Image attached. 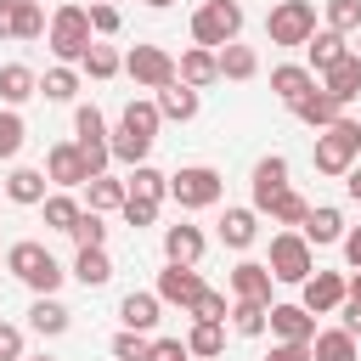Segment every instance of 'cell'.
<instances>
[{
  "mask_svg": "<svg viewBox=\"0 0 361 361\" xmlns=\"http://www.w3.org/2000/svg\"><path fill=\"white\" fill-rule=\"evenodd\" d=\"M6 271H11L28 293H56V288H62V276H68V271H62V259H56L45 243H34V237H23V243H11V248H6Z\"/></svg>",
  "mask_w": 361,
  "mask_h": 361,
  "instance_id": "cell-1",
  "label": "cell"
},
{
  "mask_svg": "<svg viewBox=\"0 0 361 361\" xmlns=\"http://www.w3.org/2000/svg\"><path fill=\"white\" fill-rule=\"evenodd\" d=\"M355 158H361V124L355 118H333L327 130H316V169L322 175H350L355 169Z\"/></svg>",
  "mask_w": 361,
  "mask_h": 361,
  "instance_id": "cell-2",
  "label": "cell"
},
{
  "mask_svg": "<svg viewBox=\"0 0 361 361\" xmlns=\"http://www.w3.org/2000/svg\"><path fill=\"white\" fill-rule=\"evenodd\" d=\"M96 28H90V6H56L51 11V28H45V45L56 51V62H79L90 51Z\"/></svg>",
  "mask_w": 361,
  "mask_h": 361,
  "instance_id": "cell-3",
  "label": "cell"
},
{
  "mask_svg": "<svg viewBox=\"0 0 361 361\" xmlns=\"http://www.w3.org/2000/svg\"><path fill=\"white\" fill-rule=\"evenodd\" d=\"M265 265H271V276H276V282L299 288V282L316 271V248H310V237H305V231H293V226H288V231H276V237H271V259H265Z\"/></svg>",
  "mask_w": 361,
  "mask_h": 361,
  "instance_id": "cell-4",
  "label": "cell"
},
{
  "mask_svg": "<svg viewBox=\"0 0 361 361\" xmlns=\"http://www.w3.org/2000/svg\"><path fill=\"white\" fill-rule=\"evenodd\" d=\"M220 192H226V180H220L214 164H180V169L169 175V197H175L180 209H214Z\"/></svg>",
  "mask_w": 361,
  "mask_h": 361,
  "instance_id": "cell-5",
  "label": "cell"
},
{
  "mask_svg": "<svg viewBox=\"0 0 361 361\" xmlns=\"http://www.w3.org/2000/svg\"><path fill=\"white\" fill-rule=\"evenodd\" d=\"M237 34H243V6H237V0H203V6L192 11V39H197V45L220 51V45H231Z\"/></svg>",
  "mask_w": 361,
  "mask_h": 361,
  "instance_id": "cell-6",
  "label": "cell"
},
{
  "mask_svg": "<svg viewBox=\"0 0 361 361\" xmlns=\"http://www.w3.org/2000/svg\"><path fill=\"white\" fill-rule=\"evenodd\" d=\"M265 34H271V45H305L316 34V6L310 0H276L265 11Z\"/></svg>",
  "mask_w": 361,
  "mask_h": 361,
  "instance_id": "cell-7",
  "label": "cell"
},
{
  "mask_svg": "<svg viewBox=\"0 0 361 361\" xmlns=\"http://www.w3.org/2000/svg\"><path fill=\"white\" fill-rule=\"evenodd\" d=\"M124 73H130L141 90H164V85L175 79V56H169L164 45H135V51L124 56Z\"/></svg>",
  "mask_w": 361,
  "mask_h": 361,
  "instance_id": "cell-8",
  "label": "cell"
},
{
  "mask_svg": "<svg viewBox=\"0 0 361 361\" xmlns=\"http://www.w3.org/2000/svg\"><path fill=\"white\" fill-rule=\"evenodd\" d=\"M344 293H350V276H344V271H310V276L299 282V305L316 310V316H333V310L344 305Z\"/></svg>",
  "mask_w": 361,
  "mask_h": 361,
  "instance_id": "cell-9",
  "label": "cell"
},
{
  "mask_svg": "<svg viewBox=\"0 0 361 361\" xmlns=\"http://www.w3.org/2000/svg\"><path fill=\"white\" fill-rule=\"evenodd\" d=\"M45 175H51V186H56V192H73V186H85V180H90V164H85L79 141H56V147L45 152Z\"/></svg>",
  "mask_w": 361,
  "mask_h": 361,
  "instance_id": "cell-10",
  "label": "cell"
},
{
  "mask_svg": "<svg viewBox=\"0 0 361 361\" xmlns=\"http://www.w3.org/2000/svg\"><path fill=\"white\" fill-rule=\"evenodd\" d=\"M203 288H209V282L197 276V265H175V259H169V265L158 271V288H152V293H158L164 305H180V310H192V299H197Z\"/></svg>",
  "mask_w": 361,
  "mask_h": 361,
  "instance_id": "cell-11",
  "label": "cell"
},
{
  "mask_svg": "<svg viewBox=\"0 0 361 361\" xmlns=\"http://www.w3.org/2000/svg\"><path fill=\"white\" fill-rule=\"evenodd\" d=\"M248 192H254V209L265 214V203H271L276 192H288V158H282V152H265V158L254 164V175H248Z\"/></svg>",
  "mask_w": 361,
  "mask_h": 361,
  "instance_id": "cell-12",
  "label": "cell"
},
{
  "mask_svg": "<svg viewBox=\"0 0 361 361\" xmlns=\"http://www.w3.org/2000/svg\"><path fill=\"white\" fill-rule=\"evenodd\" d=\"M226 282H231V299H259V305H271V282H276V276H271L265 259H237Z\"/></svg>",
  "mask_w": 361,
  "mask_h": 361,
  "instance_id": "cell-13",
  "label": "cell"
},
{
  "mask_svg": "<svg viewBox=\"0 0 361 361\" xmlns=\"http://www.w3.org/2000/svg\"><path fill=\"white\" fill-rule=\"evenodd\" d=\"M175 79H186L192 90H209V85L220 79V51H209V45H186L180 62H175Z\"/></svg>",
  "mask_w": 361,
  "mask_h": 361,
  "instance_id": "cell-14",
  "label": "cell"
},
{
  "mask_svg": "<svg viewBox=\"0 0 361 361\" xmlns=\"http://www.w3.org/2000/svg\"><path fill=\"white\" fill-rule=\"evenodd\" d=\"M28 327H34L39 338H62V333L73 327V310H68L56 293H34V305H28Z\"/></svg>",
  "mask_w": 361,
  "mask_h": 361,
  "instance_id": "cell-15",
  "label": "cell"
},
{
  "mask_svg": "<svg viewBox=\"0 0 361 361\" xmlns=\"http://www.w3.org/2000/svg\"><path fill=\"white\" fill-rule=\"evenodd\" d=\"M322 90H327L333 102H344V107H350V102L361 96V51H344V56L322 73Z\"/></svg>",
  "mask_w": 361,
  "mask_h": 361,
  "instance_id": "cell-16",
  "label": "cell"
},
{
  "mask_svg": "<svg viewBox=\"0 0 361 361\" xmlns=\"http://www.w3.org/2000/svg\"><path fill=\"white\" fill-rule=\"evenodd\" d=\"M344 51H350V34H338V28H316V34L305 39V68L322 79V73H327Z\"/></svg>",
  "mask_w": 361,
  "mask_h": 361,
  "instance_id": "cell-17",
  "label": "cell"
},
{
  "mask_svg": "<svg viewBox=\"0 0 361 361\" xmlns=\"http://www.w3.org/2000/svg\"><path fill=\"white\" fill-rule=\"evenodd\" d=\"M6 197H11V203H23V209H39V203L51 197V175H45V169L17 164V169L6 175Z\"/></svg>",
  "mask_w": 361,
  "mask_h": 361,
  "instance_id": "cell-18",
  "label": "cell"
},
{
  "mask_svg": "<svg viewBox=\"0 0 361 361\" xmlns=\"http://www.w3.org/2000/svg\"><path fill=\"white\" fill-rule=\"evenodd\" d=\"M254 237H259V209H254V203H237V209L220 214V243H226V248L243 254V248H254Z\"/></svg>",
  "mask_w": 361,
  "mask_h": 361,
  "instance_id": "cell-19",
  "label": "cell"
},
{
  "mask_svg": "<svg viewBox=\"0 0 361 361\" xmlns=\"http://www.w3.org/2000/svg\"><path fill=\"white\" fill-rule=\"evenodd\" d=\"M271 338L310 344L316 338V310H305V305H271Z\"/></svg>",
  "mask_w": 361,
  "mask_h": 361,
  "instance_id": "cell-20",
  "label": "cell"
},
{
  "mask_svg": "<svg viewBox=\"0 0 361 361\" xmlns=\"http://www.w3.org/2000/svg\"><path fill=\"white\" fill-rule=\"evenodd\" d=\"M203 248H209V237L197 231V226H164V259H175V265H197L203 259Z\"/></svg>",
  "mask_w": 361,
  "mask_h": 361,
  "instance_id": "cell-21",
  "label": "cell"
},
{
  "mask_svg": "<svg viewBox=\"0 0 361 361\" xmlns=\"http://www.w3.org/2000/svg\"><path fill=\"white\" fill-rule=\"evenodd\" d=\"M118 322H124L130 333H152V327L164 322V299H158V293H124V299H118Z\"/></svg>",
  "mask_w": 361,
  "mask_h": 361,
  "instance_id": "cell-22",
  "label": "cell"
},
{
  "mask_svg": "<svg viewBox=\"0 0 361 361\" xmlns=\"http://www.w3.org/2000/svg\"><path fill=\"white\" fill-rule=\"evenodd\" d=\"M310 355H316V361H361V338H355L350 327H316Z\"/></svg>",
  "mask_w": 361,
  "mask_h": 361,
  "instance_id": "cell-23",
  "label": "cell"
},
{
  "mask_svg": "<svg viewBox=\"0 0 361 361\" xmlns=\"http://www.w3.org/2000/svg\"><path fill=\"white\" fill-rule=\"evenodd\" d=\"M305 237H310V248H327V243H344V209H333V203H322V209H310L305 214V226H299Z\"/></svg>",
  "mask_w": 361,
  "mask_h": 361,
  "instance_id": "cell-24",
  "label": "cell"
},
{
  "mask_svg": "<svg viewBox=\"0 0 361 361\" xmlns=\"http://www.w3.org/2000/svg\"><path fill=\"white\" fill-rule=\"evenodd\" d=\"M293 118H299V124H310V130H327L333 118H344V102H333V96L316 85L310 96H299V102H293Z\"/></svg>",
  "mask_w": 361,
  "mask_h": 361,
  "instance_id": "cell-25",
  "label": "cell"
},
{
  "mask_svg": "<svg viewBox=\"0 0 361 361\" xmlns=\"http://www.w3.org/2000/svg\"><path fill=\"white\" fill-rule=\"evenodd\" d=\"M28 96H39V73H34L28 62H6V68H0V102H6V107H23Z\"/></svg>",
  "mask_w": 361,
  "mask_h": 361,
  "instance_id": "cell-26",
  "label": "cell"
},
{
  "mask_svg": "<svg viewBox=\"0 0 361 361\" xmlns=\"http://www.w3.org/2000/svg\"><path fill=\"white\" fill-rule=\"evenodd\" d=\"M271 90L293 107L299 96H310V90H316V73H310L305 62H282V68H271Z\"/></svg>",
  "mask_w": 361,
  "mask_h": 361,
  "instance_id": "cell-27",
  "label": "cell"
},
{
  "mask_svg": "<svg viewBox=\"0 0 361 361\" xmlns=\"http://www.w3.org/2000/svg\"><path fill=\"white\" fill-rule=\"evenodd\" d=\"M152 102H158V113H164V118H175V124L197 118V90H192L186 79H169V85H164V90H158Z\"/></svg>",
  "mask_w": 361,
  "mask_h": 361,
  "instance_id": "cell-28",
  "label": "cell"
},
{
  "mask_svg": "<svg viewBox=\"0 0 361 361\" xmlns=\"http://www.w3.org/2000/svg\"><path fill=\"white\" fill-rule=\"evenodd\" d=\"M68 276H73V282H85V288L113 282V259H107V248H79V254H73V265H68Z\"/></svg>",
  "mask_w": 361,
  "mask_h": 361,
  "instance_id": "cell-29",
  "label": "cell"
},
{
  "mask_svg": "<svg viewBox=\"0 0 361 361\" xmlns=\"http://www.w3.org/2000/svg\"><path fill=\"white\" fill-rule=\"evenodd\" d=\"M124 197H130V186L113 180V175H90V180H85V209H96V214L124 209Z\"/></svg>",
  "mask_w": 361,
  "mask_h": 361,
  "instance_id": "cell-30",
  "label": "cell"
},
{
  "mask_svg": "<svg viewBox=\"0 0 361 361\" xmlns=\"http://www.w3.org/2000/svg\"><path fill=\"white\" fill-rule=\"evenodd\" d=\"M231 333H243V338H259L265 327H271V305H259V299H231Z\"/></svg>",
  "mask_w": 361,
  "mask_h": 361,
  "instance_id": "cell-31",
  "label": "cell"
},
{
  "mask_svg": "<svg viewBox=\"0 0 361 361\" xmlns=\"http://www.w3.org/2000/svg\"><path fill=\"white\" fill-rule=\"evenodd\" d=\"M186 350H192V361H214L226 350V322H192L186 327Z\"/></svg>",
  "mask_w": 361,
  "mask_h": 361,
  "instance_id": "cell-32",
  "label": "cell"
},
{
  "mask_svg": "<svg viewBox=\"0 0 361 361\" xmlns=\"http://www.w3.org/2000/svg\"><path fill=\"white\" fill-rule=\"evenodd\" d=\"M39 96H45V102H73V96H79V68H73V62L45 68V73H39Z\"/></svg>",
  "mask_w": 361,
  "mask_h": 361,
  "instance_id": "cell-33",
  "label": "cell"
},
{
  "mask_svg": "<svg viewBox=\"0 0 361 361\" xmlns=\"http://www.w3.org/2000/svg\"><path fill=\"white\" fill-rule=\"evenodd\" d=\"M254 73H259L254 45H237V39H231V45H220V79H237V85H243V79H254Z\"/></svg>",
  "mask_w": 361,
  "mask_h": 361,
  "instance_id": "cell-34",
  "label": "cell"
},
{
  "mask_svg": "<svg viewBox=\"0 0 361 361\" xmlns=\"http://www.w3.org/2000/svg\"><path fill=\"white\" fill-rule=\"evenodd\" d=\"M124 186H130V197H152V203H164V197H169V175H164V169H152V164H135V169L124 175Z\"/></svg>",
  "mask_w": 361,
  "mask_h": 361,
  "instance_id": "cell-35",
  "label": "cell"
},
{
  "mask_svg": "<svg viewBox=\"0 0 361 361\" xmlns=\"http://www.w3.org/2000/svg\"><path fill=\"white\" fill-rule=\"evenodd\" d=\"M39 209H45V226H51V231H73V226H79V214H85V203H79L73 192H51Z\"/></svg>",
  "mask_w": 361,
  "mask_h": 361,
  "instance_id": "cell-36",
  "label": "cell"
},
{
  "mask_svg": "<svg viewBox=\"0 0 361 361\" xmlns=\"http://www.w3.org/2000/svg\"><path fill=\"white\" fill-rule=\"evenodd\" d=\"M118 124H124V130H135V135H147V141H158V124H164V113H158V102H124Z\"/></svg>",
  "mask_w": 361,
  "mask_h": 361,
  "instance_id": "cell-37",
  "label": "cell"
},
{
  "mask_svg": "<svg viewBox=\"0 0 361 361\" xmlns=\"http://www.w3.org/2000/svg\"><path fill=\"white\" fill-rule=\"evenodd\" d=\"M265 214H271V226H293V231H299V226H305V214H310V203L288 186V192H276V197L265 203Z\"/></svg>",
  "mask_w": 361,
  "mask_h": 361,
  "instance_id": "cell-38",
  "label": "cell"
},
{
  "mask_svg": "<svg viewBox=\"0 0 361 361\" xmlns=\"http://www.w3.org/2000/svg\"><path fill=\"white\" fill-rule=\"evenodd\" d=\"M79 73H90V79H113V73H124V56H118L113 45H96V39H90V51L79 56Z\"/></svg>",
  "mask_w": 361,
  "mask_h": 361,
  "instance_id": "cell-39",
  "label": "cell"
},
{
  "mask_svg": "<svg viewBox=\"0 0 361 361\" xmlns=\"http://www.w3.org/2000/svg\"><path fill=\"white\" fill-rule=\"evenodd\" d=\"M23 141H28V124H23V113H17V107H0V158L11 164V158L23 152Z\"/></svg>",
  "mask_w": 361,
  "mask_h": 361,
  "instance_id": "cell-40",
  "label": "cell"
},
{
  "mask_svg": "<svg viewBox=\"0 0 361 361\" xmlns=\"http://www.w3.org/2000/svg\"><path fill=\"white\" fill-rule=\"evenodd\" d=\"M186 316H192V322H226V316H231V299H226L220 288H203V293L192 299Z\"/></svg>",
  "mask_w": 361,
  "mask_h": 361,
  "instance_id": "cell-41",
  "label": "cell"
},
{
  "mask_svg": "<svg viewBox=\"0 0 361 361\" xmlns=\"http://www.w3.org/2000/svg\"><path fill=\"white\" fill-rule=\"evenodd\" d=\"M107 350H113V361H147L152 355V333H130L124 327V333H113Z\"/></svg>",
  "mask_w": 361,
  "mask_h": 361,
  "instance_id": "cell-42",
  "label": "cell"
},
{
  "mask_svg": "<svg viewBox=\"0 0 361 361\" xmlns=\"http://www.w3.org/2000/svg\"><path fill=\"white\" fill-rule=\"evenodd\" d=\"M322 17H327V28L355 34L361 28V0H322Z\"/></svg>",
  "mask_w": 361,
  "mask_h": 361,
  "instance_id": "cell-43",
  "label": "cell"
},
{
  "mask_svg": "<svg viewBox=\"0 0 361 361\" xmlns=\"http://www.w3.org/2000/svg\"><path fill=\"white\" fill-rule=\"evenodd\" d=\"M68 237H73L79 248H107V226H102V214H96V209H85V214H79V226H73Z\"/></svg>",
  "mask_w": 361,
  "mask_h": 361,
  "instance_id": "cell-44",
  "label": "cell"
},
{
  "mask_svg": "<svg viewBox=\"0 0 361 361\" xmlns=\"http://www.w3.org/2000/svg\"><path fill=\"white\" fill-rule=\"evenodd\" d=\"M51 23H45V6L39 0H17V39H39Z\"/></svg>",
  "mask_w": 361,
  "mask_h": 361,
  "instance_id": "cell-45",
  "label": "cell"
},
{
  "mask_svg": "<svg viewBox=\"0 0 361 361\" xmlns=\"http://www.w3.org/2000/svg\"><path fill=\"white\" fill-rule=\"evenodd\" d=\"M118 6H107V0H90V28H96V39H107V34H118Z\"/></svg>",
  "mask_w": 361,
  "mask_h": 361,
  "instance_id": "cell-46",
  "label": "cell"
},
{
  "mask_svg": "<svg viewBox=\"0 0 361 361\" xmlns=\"http://www.w3.org/2000/svg\"><path fill=\"white\" fill-rule=\"evenodd\" d=\"M118 214H124V226H135V231H141V226H152V220H158V203H152V197H124V209H118Z\"/></svg>",
  "mask_w": 361,
  "mask_h": 361,
  "instance_id": "cell-47",
  "label": "cell"
},
{
  "mask_svg": "<svg viewBox=\"0 0 361 361\" xmlns=\"http://www.w3.org/2000/svg\"><path fill=\"white\" fill-rule=\"evenodd\" d=\"M73 135H107V118H102V107H73Z\"/></svg>",
  "mask_w": 361,
  "mask_h": 361,
  "instance_id": "cell-48",
  "label": "cell"
},
{
  "mask_svg": "<svg viewBox=\"0 0 361 361\" xmlns=\"http://www.w3.org/2000/svg\"><path fill=\"white\" fill-rule=\"evenodd\" d=\"M147 361H192V350H186V338H152Z\"/></svg>",
  "mask_w": 361,
  "mask_h": 361,
  "instance_id": "cell-49",
  "label": "cell"
},
{
  "mask_svg": "<svg viewBox=\"0 0 361 361\" xmlns=\"http://www.w3.org/2000/svg\"><path fill=\"white\" fill-rule=\"evenodd\" d=\"M0 361H23V327L0 322Z\"/></svg>",
  "mask_w": 361,
  "mask_h": 361,
  "instance_id": "cell-50",
  "label": "cell"
},
{
  "mask_svg": "<svg viewBox=\"0 0 361 361\" xmlns=\"http://www.w3.org/2000/svg\"><path fill=\"white\" fill-rule=\"evenodd\" d=\"M265 361H316V355H310V344H293V338H276Z\"/></svg>",
  "mask_w": 361,
  "mask_h": 361,
  "instance_id": "cell-51",
  "label": "cell"
},
{
  "mask_svg": "<svg viewBox=\"0 0 361 361\" xmlns=\"http://www.w3.org/2000/svg\"><path fill=\"white\" fill-rule=\"evenodd\" d=\"M338 327H350V333L361 338V293H344V305H338Z\"/></svg>",
  "mask_w": 361,
  "mask_h": 361,
  "instance_id": "cell-52",
  "label": "cell"
},
{
  "mask_svg": "<svg viewBox=\"0 0 361 361\" xmlns=\"http://www.w3.org/2000/svg\"><path fill=\"white\" fill-rule=\"evenodd\" d=\"M0 39H17V0H0Z\"/></svg>",
  "mask_w": 361,
  "mask_h": 361,
  "instance_id": "cell-53",
  "label": "cell"
},
{
  "mask_svg": "<svg viewBox=\"0 0 361 361\" xmlns=\"http://www.w3.org/2000/svg\"><path fill=\"white\" fill-rule=\"evenodd\" d=\"M344 259H350V271H361V226L344 231Z\"/></svg>",
  "mask_w": 361,
  "mask_h": 361,
  "instance_id": "cell-54",
  "label": "cell"
},
{
  "mask_svg": "<svg viewBox=\"0 0 361 361\" xmlns=\"http://www.w3.org/2000/svg\"><path fill=\"white\" fill-rule=\"evenodd\" d=\"M344 192H350V197H355V203H361V164H355V169H350V175H344Z\"/></svg>",
  "mask_w": 361,
  "mask_h": 361,
  "instance_id": "cell-55",
  "label": "cell"
},
{
  "mask_svg": "<svg viewBox=\"0 0 361 361\" xmlns=\"http://www.w3.org/2000/svg\"><path fill=\"white\" fill-rule=\"evenodd\" d=\"M147 6H152V11H169V6H175V0H147Z\"/></svg>",
  "mask_w": 361,
  "mask_h": 361,
  "instance_id": "cell-56",
  "label": "cell"
},
{
  "mask_svg": "<svg viewBox=\"0 0 361 361\" xmlns=\"http://www.w3.org/2000/svg\"><path fill=\"white\" fill-rule=\"evenodd\" d=\"M350 293H361V271H355V276H350Z\"/></svg>",
  "mask_w": 361,
  "mask_h": 361,
  "instance_id": "cell-57",
  "label": "cell"
},
{
  "mask_svg": "<svg viewBox=\"0 0 361 361\" xmlns=\"http://www.w3.org/2000/svg\"><path fill=\"white\" fill-rule=\"evenodd\" d=\"M350 39H355V45H350V51H361V28H355V34H350Z\"/></svg>",
  "mask_w": 361,
  "mask_h": 361,
  "instance_id": "cell-58",
  "label": "cell"
},
{
  "mask_svg": "<svg viewBox=\"0 0 361 361\" xmlns=\"http://www.w3.org/2000/svg\"><path fill=\"white\" fill-rule=\"evenodd\" d=\"M23 361H56V355H23Z\"/></svg>",
  "mask_w": 361,
  "mask_h": 361,
  "instance_id": "cell-59",
  "label": "cell"
},
{
  "mask_svg": "<svg viewBox=\"0 0 361 361\" xmlns=\"http://www.w3.org/2000/svg\"><path fill=\"white\" fill-rule=\"evenodd\" d=\"M107 6H118V0H107Z\"/></svg>",
  "mask_w": 361,
  "mask_h": 361,
  "instance_id": "cell-60",
  "label": "cell"
}]
</instances>
